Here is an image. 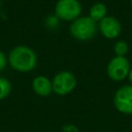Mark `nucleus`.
Wrapping results in <instances>:
<instances>
[{
	"mask_svg": "<svg viewBox=\"0 0 132 132\" xmlns=\"http://www.w3.org/2000/svg\"><path fill=\"white\" fill-rule=\"evenodd\" d=\"M130 3H131V5H132V0H130Z\"/></svg>",
	"mask_w": 132,
	"mask_h": 132,
	"instance_id": "15",
	"label": "nucleus"
},
{
	"mask_svg": "<svg viewBox=\"0 0 132 132\" xmlns=\"http://www.w3.org/2000/svg\"><path fill=\"white\" fill-rule=\"evenodd\" d=\"M32 89L38 96L46 97L53 92L52 80L44 75H38L32 81Z\"/></svg>",
	"mask_w": 132,
	"mask_h": 132,
	"instance_id": "8",
	"label": "nucleus"
},
{
	"mask_svg": "<svg viewBox=\"0 0 132 132\" xmlns=\"http://www.w3.org/2000/svg\"><path fill=\"white\" fill-rule=\"evenodd\" d=\"M11 92V84L8 79L0 77V100L6 98Z\"/></svg>",
	"mask_w": 132,
	"mask_h": 132,
	"instance_id": "11",
	"label": "nucleus"
},
{
	"mask_svg": "<svg viewBox=\"0 0 132 132\" xmlns=\"http://www.w3.org/2000/svg\"><path fill=\"white\" fill-rule=\"evenodd\" d=\"M8 63L19 72H29L36 67L37 56L29 46L18 45L10 51L8 55Z\"/></svg>",
	"mask_w": 132,
	"mask_h": 132,
	"instance_id": "1",
	"label": "nucleus"
},
{
	"mask_svg": "<svg viewBox=\"0 0 132 132\" xmlns=\"http://www.w3.org/2000/svg\"><path fill=\"white\" fill-rule=\"evenodd\" d=\"M60 24V20L54 14V15H50L45 19V26L48 29H56Z\"/></svg>",
	"mask_w": 132,
	"mask_h": 132,
	"instance_id": "12",
	"label": "nucleus"
},
{
	"mask_svg": "<svg viewBox=\"0 0 132 132\" xmlns=\"http://www.w3.org/2000/svg\"><path fill=\"white\" fill-rule=\"evenodd\" d=\"M69 31L73 38L80 41H87L95 37L98 31V25L89 15L79 16L71 22Z\"/></svg>",
	"mask_w": 132,
	"mask_h": 132,
	"instance_id": "2",
	"label": "nucleus"
},
{
	"mask_svg": "<svg viewBox=\"0 0 132 132\" xmlns=\"http://www.w3.org/2000/svg\"><path fill=\"white\" fill-rule=\"evenodd\" d=\"M129 52V44L125 40H119L113 44V53L119 57H126Z\"/></svg>",
	"mask_w": 132,
	"mask_h": 132,
	"instance_id": "10",
	"label": "nucleus"
},
{
	"mask_svg": "<svg viewBox=\"0 0 132 132\" xmlns=\"http://www.w3.org/2000/svg\"><path fill=\"white\" fill-rule=\"evenodd\" d=\"M113 104L121 113L132 114V85H124L116 91Z\"/></svg>",
	"mask_w": 132,
	"mask_h": 132,
	"instance_id": "6",
	"label": "nucleus"
},
{
	"mask_svg": "<svg viewBox=\"0 0 132 132\" xmlns=\"http://www.w3.org/2000/svg\"><path fill=\"white\" fill-rule=\"evenodd\" d=\"M82 6L78 0H58L55 5V15L60 21L73 22L80 16Z\"/></svg>",
	"mask_w": 132,
	"mask_h": 132,
	"instance_id": "3",
	"label": "nucleus"
},
{
	"mask_svg": "<svg viewBox=\"0 0 132 132\" xmlns=\"http://www.w3.org/2000/svg\"><path fill=\"white\" fill-rule=\"evenodd\" d=\"M127 78H128V80H129L130 85H132V67H131V68H130V70H129V73H128Z\"/></svg>",
	"mask_w": 132,
	"mask_h": 132,
	"instance_id": "14",
	"label": "nucleus"
},
{
	"mask_svg": "<svg viewBox=\"0 0 132 132\" xmlns=\"http://www.w3.org/2000/svg\"><path fill=\"white\" fill-rule=\"evenodd\" d=\"M7 64V59H6V56L4 55V53L2 51H0V71H2L5 66Z\"/></svg>",
	"mask_w": 132,
	"mask_h": 132,
	"instance_id": "13",
	"label": "nucleus"
},
{
	"mask_svg": "<svg viewBox=\"0 0 132 132\" xmlns=\"http://www.w3.org/2000/svg\"><path fill=\"white\" fill-rule=\"evenodd\" d=\"M131 68L130 62L126 57L114 56L107 64L106 72L108 77L113 81H121L127 78Z\"/></svg>",
	"mask_w": 132,
	"mask_h": 132,
	"instance_id": "5",
	"label": "nucleus"
},
{
	"mask_svg": "<svg viewBox=\"0 0 132 132\" xmlns=\"http://www.w3.org/2000/svg\"><path fill=\"white\" fill-rule=\"evenodd\" d=\"M52 85H53L54 93H56L57 95H60V96H64V95L71 93L75 89L76 77L74 76V74L72 72L63 70V71L58 72L54 76V78L52 80Z\"/></svg>",
	"mask_w": 132,
	"mask_h": 132,
	"instance_id": "4",
	"label": "nucleus"
},
{
	"mask_svg": "<svg viewBox=\"0 0 132 132\" xmlns=\"http://www.w3.org/2000/svg\"><path fill=\"white\" fill-rule=\"evenodd\" d=\"M98 30L107 39L117 38L122 32V25L118 19L114 16L107 15L102 21L99 22Z\"/></svg>",
	"mask_w": 132,
	"mask_h": 132,
	"instance_id": "7",
	"label": "nucleus"
},
{
	"mask_svg": "<svg viewBox=\"0 0 132 132\" xmlns=\"http://www.w3.org/2000/svg\"><path fill=\"white\" fill-rule=\"evenodd\" d=\"M89 16L94 22H96L98 24L105 16H107V7H106V5L104 3H101V2L94 3L91 6L90 10H89Z\"/></svg>",
	"mask_w": 132,
	"mask_h": 132,
	"instance_id": "9",
	"label": "nucleus"
}]
</instances>
